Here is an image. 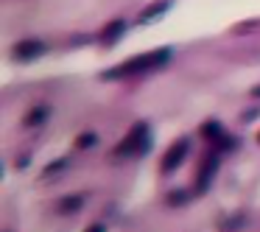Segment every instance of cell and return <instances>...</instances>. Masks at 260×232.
Listing matches in <instances>:
<instances>
[{
    "label": "cell",
    "instance_id": "19",
    "mask_svg": "<svg viewBox=\"0 0 260 232\" xmlns=\"http://www.w3.org/2000/svg\"><path fill=\"white\" fill-rule=\"evenodd\" d=\"M257 143H260V135H257Z\"/></svg>",
    "mask_w": 260,
    "mask_h": 232
},
{
    "label": "cell",
    "instance_id": "11",
    "mask_svg": "<svg viewBox=\"0 0 260 232\" xmlns=\"http://www.w3.org/2000/svg\"><path fill=\"white\" fill-rule=\"evenodd\" d=\"M95 143H98V131L87 129V131H81V135L76 137V151H87V148H92Z\"/></svg>",
    "mask_w": 260,
    "mask_h": 232
},
{
    "label": "cell",
    "instance_id": "2",
    "mask_svg": "<svg viewBox=\"0 0 260 232\" xmlns=\"http://www.w3.org/2000/svg\"><path fill=\"white\" fill-rule=\"evenodd\" d=\"M151 151V126L146 120H137L135 126L129 129V135L115 146V157L123 159V157H146Z\"/></svg>",
    "mask_w": 260,
    "mask_h": 232
},
{
    "label": "cell",
    "instance_id": "14",
    "mask_svg": "<svg viewBox=\"0 0 260 232\" xmlns=\"http://www.w3.org/2000/svg\"><path fill=\"white\" fill-rule=\"evenodd\" d=\"M190 202V190H171L168 193V204L171 207H185Z\"/></svg>",
    "mask_w": 260,
    "mask_h": 232
},
{
    "label": "cell",
    "instance_id": "12",
    "mask_svg": "<svg viewBox=\"0 0 260 232\" xmlns=\"http://www.w3.org/2000/svg\"><path fill=\"white\" fill-rule=\"evenodd\" d=\"M68 165H70V159H68V157H59V159H53L51 165H45V168H42V176H45V179H53V176L62 174V171L68 168Z\"/></svg>",
    "mask_w": 260,
    "mask_h": 232
},
{
    "label": "cell",
    "instance_id": "6",
    "mask_svg": "<svg viewBox=\"0 0 260 232\" xmlns=\"http://www.w3.org/2000/svg\"><path fill=\"white\" fill-rule=\"evenodd\" d=\"M168 12H171V0H154V3H148V6L137 14V25H151V23H157L159 17H165Z\"/></svg>",
    "mask_w": 260,
    "mask_h": 232
},
{
    "label": "cell",
    "instance_id": "3",
    "mask_svg": "<svg viewBox=\"0 0 260 232\" xmlns=\"http://www.w3.org/2000/svg\"><path fill=\"white\" fill-rule=\"evenodd\" d=\"M221 157H224V154H221L218 148H210V151L204 154L202 165H199V176H196V193H199V196H202V193H207V190H210V185H213L215 174H218Z\"/></svg>",
    "mask_w": 260,
    "mask_h": 232
},
{
    "label": "cell",
    "instance_id": "18",
    "mask_svg": "<svg viewBox=\"0 0 260 232\" xmlns=\"http://www.w3.org/2000/svg\"><path fill=\"white\" fill-rule=\"evenodd\" d=\"M249 95H252V98H260V84L252 87V90H249Z\"/></svg>",
    "mask_w": 260,
    "mask_h": 232
},
{
    "label": "cell",
    "instance_id": "4",
    "mask_svg": "<svg viewBox=\"0 0 260 232\" xmlns=\"http://www.w3.org/2000/svg\"><path fill=\"white\" fill-rule=\"evenodd\" d=\"M187 154H190V140H187V137H182V140H176L174 146L165 151L162 162H159V174L171 176L174 171H179V165L187 159Z\"/></svg>",
    "mask_w": 260,
    "mask_h": 232
},
{
    "label": "cell",
    "instance_id": "7",
    "mask_svg": "<svg viewBox=\"0 0 260 232\" xmlns=\"http://www.w3.org/2000/svg\"><path fill=\"white\" fill-rule=\"evenodd\" d=\"M53 109L48 107V104H37V107L28 109V115L23 118V126L25 129H40V126H45L48 120H51Z\"/></svg>",
    "mask_w": 260,
    "mask_h": 232
},
{
    "label": "cell",
    "instance_id": "8",
    "mask_svg": "<svg viewBox=\"0 0 260 232\" xmlns=\"http://www.w3.org/2000/svg\"><path fill=\"white\" fill-rule=\"evenodd\" d=\"M126 28H129L126 20H112V23L104 25V31L98 34V40H101V45H115V42L126 34Z\"/></svg>",
    "mask_w": 260,
    "mask_h": 232
},
{
    "label": "cell",
    "instance_id": "10",
    "mask_svg": "<svg viewBox=\"0 0 260 232\" xmlns=\"http://www.w3.org/2000/svg\"><path fill=\"white\" fill-rule=\"evenodd\" d=\"M199 131H202V137H204V140L215 143L221 135H224V126H221L218 120H207V123H202V129H199Z\"/></svg>",
    "mask_w": 260,
    "mask_h": 232
},
{
    "label": "cell",
    "instance_id": "16",
    "mask_svg": "<svg viewBox=\"0 0 260 232\" xmlns=\"http://www.w3.org/2000/svg\"><path fill=\"white\" fill-rule=\"evenodd\" d=\"M28 165H31V154H25V157H17L14 168H20V171H23V168H28Z\"/></svg>",
    "mask_w": 260,
    "mask_h": 232
},
{
    "label": "cell",
    "instance_id": "9",
    "mask_svg": "<svg viewBox=\"0 0 260 232\" xmlns=\"http://www.w3.org/2000/svg\"><path fill=\"white\" fill-rule=\"evenodd\" d=\"M84 207V196L81 193H73V196H64L62 202H59V213H79V210Z\"/></svg>",
    "mask_w": 260,
    "mask_h": 232
},
{
    "label": "cell",
    "instance_id": "1",
    "mask_svg": "<svg viewBox=\"0 0 260 232\" xmlns=\"http://www.w3.org/2000/svg\"><path fill=\"white\" fill-rule=\"evenodd\" d=\"M171 59H174V51H171V48H157V51H148V53H140V56L126 59V62H120L118 68H112V70H104L101 79L104 81H118V79H132V76L151 73V70H162L171 64Z\"/></svg>",
    "mask_w": 260,
    "mask_h": 232
},
{
    "label": "cell",
    "instance_id": "13",
    "mask_svg": "<svg viewBox=\"0 0 260 232\" xmlns=\"http://www.w3.org/2000/svg\"><path fill=\"white\" fill-rule=\"evenodd\" d=\"M215 148H218V151L226 157V154H232L238 148V137H232V135H226V131H224V135L215 140Z\"/></svg>",
    "mask_w": 260,
    "mask_h": 232
},
{
    "label": "cell",
    "instance_id": "17",
    "mask_svg": "<svg viewBox=\"0 0 260 232\" xmlns=\"http://www.w3.org/2000/svg\"><path fill=\"white\" fill-rule=\"evenodd\" d=\"M84 232H107V226H104V224H98V221H95V224H90Z\"/></svg>",
    "mask_w": 260,
    "mask_h": 232
},
{
    "label": "cell",
    "instance_id": "15",
    "mask_svg": "<svg viewBox=\"0 0 260 232\" xmlns=\"http://www.w3.org/2000/svg\"><path fill=\"white\" fill-rule=\"evenodd\" d=\"M257 118H260V107H252V109H246V112H241L243 123H252V120H257Z\"/></svg>",
    "mask_w": 260,
    "mask_h": 232
},
{
    "label": "cell",
    "instance_id": "5",
    "mask_svg": "<svg viewBox=\"0 0 260 232\" xmlns=\"http://www.w3.org/2000/svg\"><path fill=\"white\" fill-rule=\"evenodd\" d=\"M48 53V42L45 40H23L12 48V59L14 62H34V59Z\"/></svg>",
    "mask_w": 260,
    "mask_h": 232
}]
</instances>
